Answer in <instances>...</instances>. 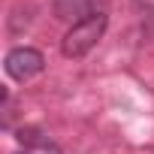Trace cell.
<instances>
[{
  "mask_svg": "<svg viewBox=\"0 0 154 154\" xmlns=\"http://www.w3.org/2000/svg\"><path fill=\"white\" fill-rule=\"evenodd\" d=\"M106 24H109L106 12H94V15H88L85 21H75V24L66 30V36L60 39L63 57H72V60H75V57H85V54L103 39Z\"/></svg>",
  "mask_w": 154,
  "mask_h": 154,
  "instance_id": "cell-1",
  "label": "cell"
},
{
  "mask_svg": "<svg viewBox=\"0 0 154 154\" xmlns=\"http://www.w3.org/2000/svg\"><path fill=\"white\" fill-rule=\"evenodd\" d=\"M3 66H6V75H9V79H15V82H30L33 75L42 72L45 57H42V51H36V48H30V45H18V48H12V51L6 54Z\"/></svg>",
  "mask_w": 154,
  "mask_h": 154,
  "instance_id": "cell-2",
  "label": "cell"
},
{
  "mask_svg": "<svg viewBox=\"0 0 154 154\" xmlns=\"http://www.w3.org/2000/svg\"><path fill=\"white\" fill-rule=\"evenodd\" d=\"M97 9H91L88 0H57L54 3V15L57 18H75V21H85L88 15H94Z\"/></svg>",
  "mask_w": 154,
  "mask_h": 154,
  "instance_id": "cell-3",
  "label": "cell"
},
{
  "mask_svg": "<svg viewBox=\"0 0 154 154\" xmlns=\"http://www.w3.org/2000/svg\"><path fill=\"white\" fill-rule=\"evenodd\" d=\"M15 139L21 145H27V148H48V139H45V133L39 127H21Z\"/></svg>",
  "mask_w": 154,
  "mask_h": 154,
  "instance_id": "cell-4",
  "label": "cell"
},
{
  "mask_svg": "<svg viewBox=\"0 0 154 154\" xmlns=\"http://www.w3.org/2000/svg\"><path fill=\"white\" fill-rule=\"evenodd\" d=\"M133 3H139L142 9H154V0H133Z\"/></svg>",
  "mask_w": 154,
  "mask_h": 154,
  "instance_id": "cell-5",
  "label": "cell"
},
{
  "mask_svg": "<svg viewBox=\"0 0 154 154\" xmlns=\"http://www.w3.org/2000/svg\"><path fill=\"white\" fill-rule=\"evenodd\" d=\"M18 154H27V151H18Z\"/></svg>",
  "mask_w": 154,
  "mask_h": 154,
  "instance_id": "cell-6",
  "label": "cell"
}]
</instances>
